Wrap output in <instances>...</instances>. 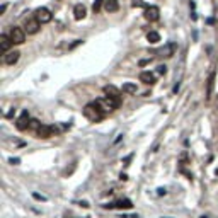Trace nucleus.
<instances>
[{"label":"nucleus","mask_w":218,"mask_h":218,"mask_svg":"<svg viewBox=\"0 0 218 218\" xmlns=\"http://www.w3.org/2000/svg\"><path fill=\"white\" fill-rule=\"evenodd\" d=\"M55 133H56L55 126H50V124H41V126L36 130V137L43 138V140H48V138L55 137Z\"/></svg>","instance_id":"3"},{"label":"nucleus","mask_w":218,"mask_h":218,"mask_svg":"<svg viewBox=\"0 0 218 218\" xmlns=\"http://www.w3.org/2000/svg\"><path fill=\"white\" fill-rule=\"evenodd\" d=\"M104 9H106V12H116L119 9V4H118V0H106Z\"/></svg>","instance_id":"15"},{"label":"nucleus","mask_w":218,"mask_h":218,"mask_svg":"<svg viewBox=\"0 0 218 218\" xmlns=\"http://www.w3.org/2000/svg\"><path fill=\"white\" fill-rule=\"evenodd\" d=\"M175 50H177V44L175 43H167L158 53H160L162 56H165V58H171V56L175 53Z\"/></svg>","instance_id":"10"},{"label":"nucleus","mask_w":218,"mask_h":218,"mask_svg":"<svg viewBox=\"0 0 218 218\" xmlns=\"http://www.w3.org/2000/svg\"><path fill=\"white\" fill-rule=\"evenodd\" d=\"M131 201L130 199H123V201H118V203H114V205H106V208H131Z\"/></svg>","instance_id":"17"},{"label":"nucleus","mask_w":218,"mask_h":218,"mask_svg":"<svg viewBox=\"0 0 218 218\" xmlns=\"http://www.w3.org/2000/svg\"><path fill=\"white\" fill-rule=\"evenodd\" d=\"M33 196H34V198H36V199H41V201H46V198H44V196H39L38 192H34V194H33Z\"/></svg>","instance_id":"20"},{"label":"nucleus","mask_w":218,"mask_h":218,"mask_svg":"<svg viewBox=\"0 0 218 218\" xmlns=\"http://www.w3.org/2000/svg\"><path fill=\"white\" fill-rule=\"evenodd\" d=\"M84 116H85L89 121H101L104 118V109L101 106H99V102L95 101V102H89L85 104V107H84Z\"/></svg>","instance_id":"1"},{"label":"nucleus","mask_w":218,"mask_h":218,"mask_svg":"<svg viewBox=\"0 0 218 218\" xmlns=\"http://www.w3.org/2000/svg\"><path fill=\"white\" fill-rule=\"evenodd\" d=\"M12 39H10V36L7 34H0V51L4 53V55H7V53L10 51V46H12Z\"/></svg>","instance_id":"9"},{"label":"nucleus","mask_w":218,"mask_h":218,"mask_svg":"<svg viewBox=\"0 0 218 218\" xmlns=\"http://www.w3.org/2000/svg\"><path fill=\"white\" fill-rule=\"evenodd\" d=\"M167 70H165V65H160V67H158V73H165Z\"/></svg>","instance_id":"21"},{"label":"nucleus","mask_w":218,"mask_h":218,"mask_svg":"<svg viewBox=\"0 0 218 218\" xmlns=\"http://www.w3.org/2000/svg\"><path fill=\"white\" fill-rule=\"evenodd\" d=\"M147 39H148V43L155 44V43H158V41H160V34H158L157 31H150L148 34H147Z\"/></svg>","instance_id":"18"},{"label":"nucleus","mask_w":218,"mask_h":218,"mask_svg":"<svg viewBox=\"0 0 218 218\" xmlns=\"http://www.w3.org/2000/svg\"><path fill=\"white\" fill-rule=\"evenodd\" d=\"M215 77H216V73H215V70H211V72H209V75H208V80H206V101H209V99H211V95H213Z\"/></svg>","instance_id":"8"},{"label":"nucleus","mask_w":218,"mask_h":218,"mask_svg":"<svg viewBox=\"0 0 218 218\" xmlns=\"http://www.w3.org/2000/svg\"><path fill=\"white\" fill-rule=\"evenodd\" d=\"M29 126H31L29 114H27V111H24L21 116H19V119L16 121V128H17L19 131H24V130H27Z\"/></svg>","instance_id":"6"},{"label":"nucleus","mask_w":218,"mask_h":218,"mask_svg":"<svg viewBox=\"0 0 218 218\" xmlns=\"http://www.w3.org/2000/svg\"><path fill=\"white\" fill-rule=\"evenodd\" d=\"M104 94H106L107 97H121V90L116 89L114 85H106L104 87Z\"/></svg>","instance_id":"14"},{"label":"nucleus","mask_w":218,"mask_h":218,"mask_svg":"<svg viewBox=\"0 0 218 218\" xmlns=\"http://www.w3.org/2000/svg\"><path fill=\"white\" fill-rule=\"evenodd\" d=\"M85 7H84V5L82 4H77L75 5V9H73V17L77 19V21H82V19L85 17Z\"/></svg>","instance_id":"13"},{"label":"nucleus","mask_w":218,"mask_h":218,"mask_svg":"<svg viewBox=\"0 0 218 218\" xmlns=\"http://www.w3.org/2000/svg\"><path fill=\"white\" fill-rule=\"evenodd\" d=\"M5 10H7V5H5V4H4V5H2V9H0V12L4 14V12H5Z\"/></svg>","instance_id":"22"},{"label":"nucleus","mask_w":218,"mask_h":218,"mask_svg":"<svg viewBox=\"0 0 218 218\" xmlns=\"http://www.w3.org/2000/svg\"><path fill=\"white\" fill-rule=\"evenodd\" d=\"M140 82H143V84H147V85H152L155 82V75L152 72H141L140 73Z\"/></svg>","instance_id":"12"},{"label":"nucleus","mask_w":218,"mask_h":218,"mask_svg":"<svg viewBox=\"0 0 218 218\" xmlns=\"http://www.w3.org/2000/svg\"><path fill=\"white\" fill-rule=\"evenodd\" d=\"M39 29H41V22H39L36 17L26 19V22H24V31H26L27 34H36Z\"/></svg>","instance_id":"5"},{"label":"nucleus","mask_w":218,"mask_h":218,"mask_svg":"<svg viewBox=\"0 0 218 218\" xmlns=\"http://www.w3.org/2000/svg\"><path fill=\"white\" fill-rule=\"evenodd\" d=\"M34 17L38 19V21L41 22V24H48V22H51L53 14L50 12V10H48L46 7H39V9L34 12Z\"/></svg>","instance_id":"4"},{"label":"nucleus","mask_w":218,"mask_h":218,"mask_svg":"<svg viewBox=\"0 0 218 218\" xmlns=\"http://www.w3.org/2000/svg\"><path fill=\"white\" fill-rule=\"evenodd\" d=\"M121 90H123L124 94H137V84H133V82H126V84H123Z\"/></svg>","instance_id":"16"},{"label":"nucleus","mask_w":218,"mask_h":218,"mask_svg":"<svg viewBox=\"0 0 218 218\" xmlns=\"http://www.w3.org/2000/svg\"><path fill=\"white\" fill-rule=\"evenodd\" d=\"M102 4H106V0H95V2H94V5H92V10H94V14H97L99 10H101Z\"/></svg>","instance_id":"19"},{"label":"nucleus","mask_w":218,"mask_h":218,"mask_svg":"<svg viewBox=\"0 0 218 218\" xmlns=\"http://www.w3.org/2000/svg\"><path fill=\"white\" fill-rule=\"evenodd\" d=\"M158 17H160V9H158V7L150 5V7H147L145 9V19L147 21L155 22V21H158Z\"/></svg>","instance_id":"7"},{"label":"nucleus","mask_w":218,"mask_h":218,"mask_svg":"<svg viewBox=\"0 0 218 218\" xmlns=\"http://www.w3.org/2000/svg\"><path fill=\"white\" fill-rule=\"evenodd\" d=\"M10 39H12L14 44H22L24 41H26V31H24V27H19V26H14L12 29H10Z\"/></svg>","instance_id":"2"},{"label":"nucleus","mask_w":218,"mask_h":218,"mask_svg":"<svg viewBox=\"0 0 218 218\" xmlns=\"http://www.w3.org/2000/svg\"><path fill=\"white\" fill-rule=\"evenodd\" d=\"M19 56H21V53L14 50V51H9L7 55H4V61L7 65H14V63H17L19 61Z\"/></svg>","instance_id":"11"}]
</instances>
